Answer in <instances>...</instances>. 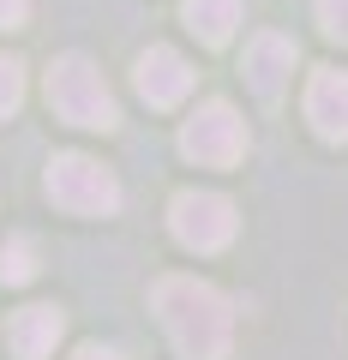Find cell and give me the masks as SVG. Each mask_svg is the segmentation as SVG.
<instances>
[{
	"mask_svg": "<svg viewBox=\"0 0 348 360\" xmlns=\"http://www.w3.org/2000/svg\"><path fill=\"white\" fill-rule=\"evenodd\" d=\"M30 276H37V240L30 234H6V246H0V283L25 288Z\"/></svg>",
	"mask_w": 348,
	"mask_h": 360,
	"instance_id": "obj_11",
	"label": "cell"
},
{
	"mask_svg": "<svg viewBox=\"0 0 348 360\" xmlns=\"http://www.w3.org/2000/svg\"><path fill=\"white\" fill-rule=\"evenodd\" d=\"M246 84H252V96H264V103H276L288 84V72H295V42L276 37V30H264V37L246 42Z\"/></svg>",
	"mask_w": 348,
	"mask_h": 360,
	"instance_id": "obj_8",
	"label": "cell"
},
{
	"mask_svg": "<svg viewBox=\"0 0 348 360\" xmlns=\"http://www.w3.org/2000/svg\"><path fill=\"white\" fill-rule=\"evenodd\" d=\"M181 18H186V30H193L205 49H222V42L240 30V18H246V6L240 0H186L181 6Z\"/></svg>",
	"mask_w": 348,
	"mask_h": 360,
	"instance_id": "obj_10",
	"label": "cell"
},
{
	"mask_svg": "<svg viewBox=\"0 0 348 360\" xmlns=\"http://www.w3.org/2000/svg\"><path fill=\"white\" fill-rule=\"evenodd\" d=\"M181 156L198 162V168H234L246 156V120L228 103H205L181 127Z\"/></svg>",
	"mask_w": 348,
	"mask_h": 360,
	"instance_id": "obj_5",
	"label": "cell"
},
{
	"mask_svg": "<svg viewBox=\"0 0 348 360\" xmlns=\"http://www.w3.org/2000/svg\"><path fill=\"white\" fill-rule=\"evenodd\" d=\"M49 108L66 120V127H84V132H115L120 127V108H115V90L103 84L84 54H60L49 66Z\"/></svg>",
	"mask_w": 348,
	"mask_h": 360,
	"instance_id": "obj_2",
	"label": "cell"
},
{
	"mask_svg": "<svg viewBox=\"0 0 348 360\" xmlns=\"http://www.w3.org/2000/svg\"><path fill=\"white\" fill-rule=\"evenodd\" d=\"M72 360H120V354H115V348H96V342H91V348H78Z\"/></svg>",
	"mask_w": 348,
	"mask_h": 360,
	"instance_id": "obj_15",
	"label": "cell"
},
{
	"mask_svg": "<svg viewBox=\"0 0 348 360\" xmlns=\"http://www.w3.org/2000/svg\"><path fill=\"white\" fill-rule=\"evenodd\" d=\"M132 84H138V96L150 108H174L193 90V66H186L181 49H144L138 66H132Z\"/></svg>",
	"mask_w": 348,
	"mask_h": 360,
	"instance_id": "obj_6",
	"label": "cell"
},
{
	"mask_svg": "<svg viewBox=\"0 0 348 360\" xmlns=\"http://www.w3.org/2000/svg\"><path fill=\"white\" fill-rule=\"evenodd\" d=\"M318 25L330 42H342L348 49V0H318Z\"/></svg>",
	"mask_w": 348,
	"mask_h": 360,
	"instance_id": "obj_13",
	"label": "cell"
},
{
	"mask_svg": "<svg viewBox=\"0 0 348 360\" xmlns=\"http://www.w3.org/2000/svg\"><path fill=\"white\" fill-rule=\"evenodd\" d=\"M60 330H66L60 307H25V312H13V324H6V342H13L18 360H49L54 342H60Z\"/></svg>",
	"mask_w": 348,
	"mask_h": 360,
	"instance_id": "obj_9",
	"label": "cell"
},
{
	"mask_svg": "<svg viewBox=\"0 0 348 360\" xmlns=\"http://www.w3.org/2000/svg\"><path fill=\"white\" fill-rule=\"evenodd\" d=\"M168 229H174V240H181L186 252H222V246L234 240V229H240V217H234V205L222 193L186 186V193H174V205H168Z\"/></svg>",
	"mask_w": 348,
	"mask_h": 360,
	"instance_id": "obj_4",
	"label": "cell"
},
{
	"mask_svg": "<svg viewBox=\"0 0 348 360\" xmlns=\"http://www.w3.org/2000/svg\"><path fill=\"white\" fill-rule=\"evenodd\" d=\"M156 319L181 360H228L234 348V307L222 288L198 276H162L156 283Z\"/></svg>",
	"mask_w": 348,
	"mask_h": 360,
	"instance_id": "obj_1",
	"label": "cell"
},
{
	"mask_svg": "<svg viewBox=\"0 0 348 360\" xmlns=\"http://www.w3.org/2000/svg\"><path fill=\"white\" fill-rule=\"evenodd\" d=\"M30 13V0H0V30H18Z\"/></svg>",
	"mask_w": 348,
	"mask_h": 360,
	"instance_id": "obj_14",
	"label": "cell"
},
{
	"mask_svg": "<svg viewBox=\"0 0 348 360\" xmlns=\"http://www.w3.org/2000/svg\"><path fill=\"white\" fill-rule=\"evenodd\" d=\"M49 198L66 210V217H115L120 210V180L108 174L96 156H54L49 162Z\"/></svg>",
	"mask_w": 348,
	"mask_h": 360,
	"instance_id": "obj_3",
	"label": "cell"
},
{
	"mask_svg": "<svg viewBox=\"0 0 348 360\" xmlns=\"http://www.w3.org/2000/svg\"><path fill=\"white\" fill-rule=\"evenodd\" d=\"M307 120H312V132H318V139L348 144V72L318 66V72L307 78Z\"/></svg>",
	"mask_w": 348,
	"mask_h": 360,
	"instance_id": "obj_7",
	"label": "cell"
},
{
	"mask_svg": "<svg viewBox=\"0 0 348 360\" xmlns=\"http://www.w3.org/2000/svg\"><path fill=\"white\" fill-rule=\"evenodd\" d=\"M18 103H25V66L13 54H0V120L18 115Z\"/></svg>",
	"mask_w": 348,
	"mask_h": 360,
	"instance_id": "obj_12",
	"label": "cell"
}]
</instances>
